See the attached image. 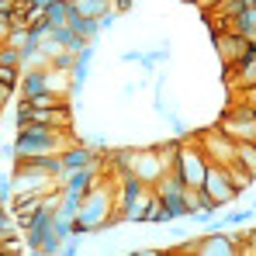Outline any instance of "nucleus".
I'll return each mask as SVG.
<instances>
[{
	"label": "nucleus",
	"mask_w": 256,
	"mask_h": 256,
	"mask_svg": "<svg viewBox=\"0 0 256 256\" xmlns=\"http://www.w3.org/2000/svg\"><path fill=\"white\" fill-rule=\"evenodd\" d=\"M66 128L56 125H21L14 138V160L18 156H45V152H62L66 149Z\"/></svg>",
	"instance_id": "1"
},
{
	"label": "nucleus",
	"mask_w": 256,
	"mask_h": 256,
	"mask_svg": "<svg viewBox=\"0 0 256 256\" xmlns=\"http://www.w3.org/2000/svg\"><path fill=\"white\" fill-rule=\"evenodd\" d=\"M173 173L187 184V187H201L204 184V173H208V156L198 142H180L176 149V160H173Z\"/></svg>",
	"instance_id": "2"
},
{
	"label": "nucleus",
	"mask_w": 256,
	"mask_h": 256,
	"mask_svg": "<svg viewBox=\"0 0 256 256\" xmlns=\"http://www.w3.org/2000/svg\"><path fill=\"white\" fill-rule=\"evenodd\" d=\"M218 132H225L232 142H256V111H253V104L242 100V104H236L232 111H225L222 122H218Z\"/></svg>",
	"instance_id": "3"
},
{
	"label": "nucleus",
	"mask_w": 256,
	"mask_h": 256,
	"mask_svg": "<svg viewBox=\"0 0 256 256\" xmlns=\"http://www.w3.org/2000/svg\"><path fill=\"white\" fill-rule=\"evenodd\" d=\"M201 190L208 194V201H212L214 208H225V204L239 201V190H236V184H232V176H228V166H218V163H208V173H204Z\"/></svg>",
	"instance_id": "4"
},
{
	"label": "nucleus",
	"mask_w": 256,
	"mask_h": 256,
	"mask_svg": "<svg viewBox=\"0 0 256 256\" xmlns=\"http://www.w3.org/2000/svg\"><path fill=\"white\" fill-rule=\"evenodd\" d=\"M128 170L135 173L138 180H146V184L152 187L163 173H170V166L163 163V156H160L156 149H138V152H132V156H128Z\"/></svg>",
	"instance_id": "5"
},
{
	"label": "nucleus",
	"mask_w": 256,
	"mask_h": 256,
	"mask_svg": "<svg viewBox=\"0 0 256 256\" xmlns=\"http://www.w3.org/2000/svg\"><path fill=\"white\" fill-rule=\"evenodd\" d=\"M187 250H194L198 256H239V236H228V232L214 228L204 239L187 242Z\"/></svg>",
	"instance_id": "6"
},
{
	"label": "nucleus",
	"mask_w": 256,
	"mask_h": 256,
	"mask_svg": "<svg viewBox=\"0 0 256 256\" xmlns=\"http://www.w3.org/2000/svg\"><path fill=\"white\" fill-rule=\"evenodd\" d=\"M198 146L204 149V156H208V163H218V166H228V163H236V142L225 135V132H208V135H201L198 138Z\"/></svg>",
	"instance_id": "7"
},
{
	"label": "nucleus",
	"mask_w": 256,
	"mask_h": 256,
	"mask_svg": "<svg viewBox=\"0 0 256 256\" xmlns=\"http://www.w3.org/2000/svg\"><path fill=\"white\" fill-rule=\"evenodd\" d=\"M59 160H62V173H66V170H80L86 163H94L97 156H94L86 146H66V149L59 152Z\"/></svg>",
	"instance_id": "8"
},
{
	"label": "nucleus",
	"mask_w": 256,
	"mask_h": 256,
	"mask_svg": "<svg viewBox=\"0 0 256 256\" xmlns=\"http://www.w3.org/2000/svg\"><path fill=\"white\" fill-rule=\"evenodd\" d=\"M48 35H52L56 42L62 45L66 52H80V48H84V45H86V38H84V35H80V32H73L70 24H56V28L48 32Z\"/></svg>",
	"instance_id": "9"
},
{
	"label": "nucleus",
	"mask_w": 256,
	"mask_h": 256,
	"mask_svg": "<svg viewBox=\"0 0 256 256\" xmlns=\"http://www.w3.org/2000/svg\"><path fill=\"white\" fill-rule=\"evenodd\" d=\"M70 7H73L70 0H48V4H45L48 24H52V28H56V24H66V21H70Z\"/></svg>",
	"instance_id": "10"
},
{
	"label": "nucleus",
	"mask_w": 256,
	"mask_h": 256,
	"mask_svg": "<svg viewBox=\"0 0 256 256\" xmlns=\"http://www.w3.org/2000/svg\"><path fill=\"white\" fill-rule=\"evenodd\" d=\"M236 163H242L256 176V142H236Z\"/></svg>",
	"instance_id": "11"
},
{
	"label": "nucleus",
	"mask_w": 256,
	"mask_h": 256,
	"mask_svg": "<svg viewBox=\"0 0 256 256\" xmlns=\"http://www.w3.org/2000/svg\"><path fill=\"white\" fill-rule=\"evenodd\" d=\"M73 7H76L84 18H97V14H104V10L111 7V0H73Z\"/></svg>",
	"instance_id": "12"
},
{
	"label": "nucleus",
	"mask_w": 256,
	"mask_h": 256,
	"mask_svg": "<svg viewBox=\"0 0 256 256\" xmlns=\"http://www.w3.org/2000/svg\"><path fill=\"white\" fill-rule=\"evenodd\" d=\"M18 80H21V66H4V62H0V84L18 86Z\"/></svg>",
	"instance_id": "13"
},
{
	"label": "nucleus",
	"mask_w": 256,
	"mask_h": 256,
	"mask_svg": "<svg viewBox=\"0 0 256 256\" xmlns=\"http://www.w3.org/2000/svg\"><path fill=\"white\" fill-rule=\"evenodd\" d=\"M94 21H97V32H108V28H114V21H118V10H114V7H108V10H104V14H97Z\"/></svg>",
	"instance_id": "14"
},
{
	"label": "nucleus",
	"mask_w": 256,
	"mask_h": 256,
	"mask_svg": "<svg viewBox=\"0 0 256 256\" xmlns=\"http://www.w3.org/2000/svg\"><path fill=\"white\" fill-rule=\"evenodd\" d=\"M253 218V208H239V212H228L222 218V225H242V222H250Z\"/></svg>",
	"instance_id": "15"
},
{
	"label": "nucleus",
	"mask_w": 256,
	"mask_h": 256,
	"mask_svg": "<svg viewBox=\"0 0 256 256\" xmlns=\"http://www.w3.org/2000/svg\"><path fill=\"white\" fill-rule=\"evenodd\" d=\"M0 62L4 66H21V52L10 48V45H0Z\"/></svg>",
	"instance_id": "16"
},
{
	"label": "nucleus",
	"mask_w": 256,
	"mask_h": 256,
	"mask_svg": "<svg viewBox=\"0 0 256 256\" xmlns=\"http://www.w3.org/2000/svg\"><path fill=\"white\" fill-rule=\"evenodd\" d=\"M14 198V184H10V173H0V201L7 204Z\"/></svg>",
	"instance_id": "17"
},
{
	"label": "nucleus",
	"mask_w": 256,
	"mask_h": 256,
	"mask_svg": "<svg viewBox=\"0 0 256 256\" xmlns=\"http://www.w3.org/2000/svg\"><path fill=\"white\" fill-rule=\"evenodd\" d=\"M84 146H86V149H90V152H97V149H104V135H100V132H97V135L90 132V135H86V138H84Z\"/></svg>",
	"instance_id": "18"
},
{
	"label": "nucleus",
	"mask_w": 256,
	"mask_h": 256,
	"mask_svg": "<svg viewBox=\"0 0 256 256\" xmlns=\"http://www.w3.org/2000/svg\"><path fill=\"white\" fill-rule=\"evenodd\" d=\"M111 7H114L118 14H125V10H132V0H111Z\"/></svg>",
	"instance_id": "19"
},
{
	"label": "nucleus",
	"mask_w": 256,
	"mask_h": 256,
	"mask_svg": "<svg viewBox=\"0 0 256 256\" xmlns=\"http://www.w3.org/2000/svg\"><path fill=\"white\" fill-rule=\"evenodd\" d=\"M194 4H201L204 10H212V7H214V4H218V0H194Z\"/></svg>",
	"instance_id": "20"
},
{
	"label": "nucleus",
	"mask_w": 256,
	"mask_h": 256,
	"mask_svg": "<svg viewBox=\"0 0 256 256\" xmlns=\"http://www.w3.org/2000/svg\"><path fill=\"white\" fill-rule=\"evenodd\" d=\"M242 4H256V0H242Z\"/></svg>",
	"instance_id": "21"
},
{
	"label": "nucleus",
	"mask_w": 256,
	"mask_h": 256,
	"mask_svg": "<svg viewBox=\"0 0 256 256\" xmlns=\"http://www.w3.org/2000/svg\"><path fill=\"white\" fill-rule=\"evenodd\" d=\"M70 4H73V0H70Z\"/></svg>",
	"instance_id": "22"
}]
</instances>
